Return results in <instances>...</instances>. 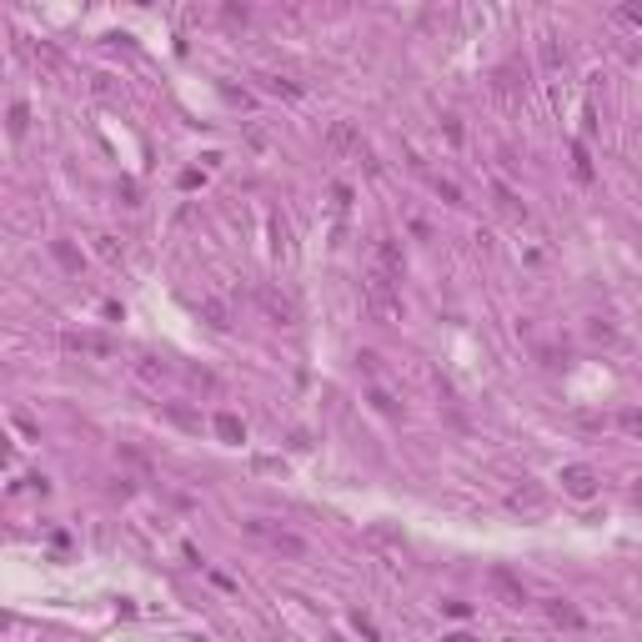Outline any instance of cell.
<instances>
[{
    "instance_id": "1",
    "label": "cell",
    "mask_w": 642,
    "mask_h": 642,
    "mask_svg": "<svg viewBox=\"0 0 642 642\" xmlns=\"http://www.w3.org/2000/svg\"><path fill=\"white\" fill-rule=\"evenodd\" d=\"M367 306H372V316H382V321H401V297H396V281H386V276H367Z\"/></svg>"
},
{
    "instance_id": "2",
    "label": "cell",
    "mask_w": 642,
    "mask_h": 642,
    "mask_svg": "<svg viewBox=\"0 0 642 642\" xmlns=\"http://www.w3.org/2000/svg\"><path fill=\"white\" fill-rule=\"evenodd\" d=\"M372 271H377V276H386V281H401L406 256H401V246H396L391 236H377V241H372Z\"/></svg>"
},
{
    "instance_id": "3",
    "label": "cell",
    "mask_w": 642,
    "mask_h": 642,
    "mask_svg": "<svg viewBox=\"0 0 642 642\" xmlns=\"http://www.w3.org/2000/svg\"><path fill=\"white\" fill-rule=\"evenodd\" d=\"M246 532H251V537H261V542H271V547H276V552H286V557H306V542H302V537H291V532L271 527V522H261V517H256V522H246Z\"/></svg>"
},
{
    "instance_id": "4",
    "label": "cell",
    "mask_w": 642,
    "mask_h": 642,
    "mask_svg": "<svg viewBox=\"0 0 642 642\" xmlns=\"http://www.w3.org/2000/svg\"><path fill=\"white\" fill-rule=\"evenodd\" d=\"M557 482H562V492L577 497V502H587V497L597 492V472H592V466H582V462L562 466V477H557Z\"/></svg>"
},
{
    "instance_id": "5",
    "label": "cell",
    "mask_w": 642,
    "mask_h": 642,
    "mask_svg": "<svg viewBox=\"0 0 642 642\" xmlns=\"http://www.w3.org/2000/svg\"><path fill=\"white\" fill-rule=\"evenodd\" d=\"M487 577H492V592H497L507 607H522V602H527V587H522V582L512 577V567H492Z\"/></svg>"
},
{
    "instance_id": "6",
    "label": "cell",
    "mask_w": 642,
    "mask_h": 642,
    "mask_svg": "<svg viewBox=\"0 0 642 642\" xmlns=\"http://www.w3.org/2000/svg\"><path fill=\"white\" fill-rule=\"evenodd\" d=\"M211 432H216L221 442H231V447L246 442V422H241L236 412H216V417H211Z\"/></svg>"
},
{
    "instance_id": "7",
    "label": "cell",
    "mask_w": 642,
    "mask_h": 642,
    "mask_svg": "<svg viewBox=\"0 0 642 642\" xmlns=\"http://www.w3.org/2000/svg\"><path fill=\"white\" fill-rule=\"evenodd\" d=\"M66 352H96V357H115V346L110 341H101V336H66Z\"/></svg>"
},
{
    "instance_id": "8",
    "label": "cell",
    "mask_w": 642,
    "mask_h": 642,
    "mask_svg": "<svg viewBox=\"0 0 642 642\" xmlns=\"http://www.w3.org/2000/svg\"><path fill=\"white\" fill-rule=\"evenodd\" d=\"M547 617H552L557 627H572V632L582 627V612H577V607H567L562 597H552V602H547Z\"/></svg>"
},
{
    "instance_id": "9",
    "label": "cell",
    "mask_w": 642,
    "mask_h": 642,
    "mask_svg": "<svg viewBox=\"0 0 642 642\" xmlns=\"http://www.w3.org/2000/svg\"><path fill=\"white\" fill-rule=\"evenodd\" d=\"M261 311L276 321V326H286L291 321V302H281V297H271V291H261Z\"/></svg>"
},
{
    "instance_id": "10",
    "label": "cell",
    "mask_w": 642,
    "mask_h": 642,
    "mask_svg": "<svg viewBox=\"0 0 642 642\" xmlns=\"http://www.w3.org/2000/svg\"><path fill=\"white\" fill-rule=\"evenodd\" d=\"M331 151H362V136L341 121V126H331Z\"/></svg>"
},
{
    "instance_id": "11",
    "label": "cell",
    "mask_w": 642,
    "mask_h": 642,
    "mask_svg": "<svg viewBox=\"0 0 642 642\" xmlns=\"http://www.w3.org/2000/svg\"><path fill=\"white\" fill-rule=\"evenodd\" d=\"M266 91H271V96H286V101H297V96H302V86H297V81H286V76H266Z\"/></svg>"
},
{
    "instance_id": "12",
    "label": "cell",
    "mask_w": 642,
    "mask_h": 642,
    "mask_svg": "<svg viewBox=\"0 0 642 642\" xmlns=\"http://www.w3.org/2000/svg\"><path fill=\"white\" fill-rule=\"evenodd\" d=\"M542 502H547V497H542L537 487H522V492H512V507H527V512H542Z\"/></svg>"
},
{
    "instance_id": "13",
    "label": "cell",
    "mask_w": 642,
    "mask_h": 642,
    "mask_svg": "<svg viewBox=\"0 0 642 642\" xmlns=\"http://www.w3.org/2000/svg\"><path fill=\"white\" fill-rule=\"evenodd\" d=\"M166 417L176 422V427H186V432H201V417H196V412H186V406H166Z\"/></svg>"
},
{
    "instance_id": "14",
    "label": "cell",
    "mask_w": 642,
    "mask_h": 642,
    "mask_svg": "<svg viewBox=\"0 0 642 642\" xmlns=\"http://www.w3.org/2000/svg\"><path fill=\"white\" fill-rule=\"evenodd\" d=\"M201 316H206L211 326H221V331L231 326V321H226V306H221V302H201Z\"/></svg>"
},
{
    "instance_id": "15",
    "label": "cell",
    "mask_w": 642,
    "mask_h": 642,
    "mask_svg": "<svg viewBox=\"0 0 642 642\" xmlns=\"http://www.w3.org/2000/svg\"><path fill=\"white\" fill-rule=\"evenodd\" d=\"M50 251H55V261H61V266H66V271H81V256H76V251H71V246H66V241H55V246H50Z\"/></svg>"
},
{
    "instance_id": "16",
    "label": "cell",
    "mask_w": 642,
    "mask_h": 642,
    "mask_svg": "<svg viewBox=\"0 0 642 642\" xmlns=\"http://www.w3.org/2000/svg\"><path fill=\"white\" fill-rule=\"evenodd\" d=\"M617 427H622L627 437H642V412H622V417H617Z\"/></svg>"
},
{
    "instance_id": "17",
    "label": "cell",
    "mask_w": 642,
    "mask_h": 642,
    "mask_svg": "<svg viewBox=\"0 0 642 642\" xmlns=\"http://www.w3.org/2000/svg\"><path fill=\"white\" fill-rule=\"evenodd\" d=\"M572 161H577V176H582V181H592V161H587V151L572 146Z\"/></svg>"
},
{
    "instance_id": "18",
    "label": "cell",
    "mask_w": 642,
    "mask_h": 642,
    "mask_svg": "<svg viewBox=\"0 0 642 642\" xmlns=\"http://www.w3.org/2000/svg\"><path fill=\"white\" fill-rule=\"evenodd\" d=\"M96 251H101L105 261H115V256H121V246H115V236H96Z\"/></svg>"
},
{
    "instance_id": "19",
    "label": "cell",
    "mask_w": 642,
    "mask_h": 642,
    "mask_svg": "<svg viewBox=\"0 0 642 642\" xmlns=\"http://www.w3.org/2000/svg\"><path fill=\"white\" fill-rule=\"evenodd\" d=\"M442 612H447V617H466V612H472V602H462V597H452V602H442Z\"/></svg>"
},
{
    "instance_id": "20",
    "label": "cell",
    "mask_w": 642,
    "mask_h": 642,
    "mask_svg": "<svg viewBox=\"0 0 642 642\" xmlns=\"http://www.w3.org/2000/svg\"><path fill=\"white\" fill-rule=\"evenodd\" d=\"M11 131H16V136H21V131H25V105H21V101H16V105H11Z\"/></svg>"
},
{
    "instance_id": "21",
    "label": "cell",
    "mask_w": 642,
    "mask_h": 642,
    "mask_svg": "<svg viewBox=\"0 0 642 642\" xmlns=\"http://www.w3.org/2000/svg\"><path fill=\"white\" fill-rule=\"evenodd\" d=\"M372 401H377V406H382V412H396V401H391V391H382V386H377V391H372Z\"/></svg>"
},
{
    "instance_id": "22",
    "label": "cell",
    "mask_w": 642,
    "mask_h": 642,
    "mask_svg": "<svg viewBox=\"0 0 642 642\" xmlns=\"http://www.w3.org/2000/svg\"><path fill=\"white\" fill-rule=\"evenodd\" d=\"M437 191H442V201H452V206H457V201H462V191H457V186H452V181H437Z\"/></svg>"
},
{
    "instance_id": "23",
    "label": "cell",
    "mask_w": 642,
    "mask_h": 642,
    "mask_svg": "<svg viewBox=\"0 0 642 642\" xmlns=\"http://www.w3.org/2000/svg\"><path fill=\"white\" fill-rule=\"evenodd\" d=\"M357 632H362L367 642H377V627H372V617H362V612H357Z\"/></svg>"
},
{
    "instance_id": "24",
    "label": "cell",
    "mask_w": 642,
    "mask_h": 642,
    "mask_svg": "<svg viewBox=\"0 0 642 642\" xmlns=\"http://www.w3.org/2000/svg\"><path fill=\"white\" fill-rule=\"evenodd\" d=\"M617 16H622V21H632V25H642V11H637V6H622Z\"/></svg>"
},
{
    "instance_id": "25",
    "label": "cell",
    "mask_w": 642,
    "mask_h": 642,
    "mask_svg": "<svg viewBox=\"0 0 642 642\" xmlns=\"http://www.w3.org/2000/svg\"><path fill=\"white\" fill-rule=\"evenodd\" d=\"M442 642H477L472 632H452V637H442Z\"/></svg>"
},
{
    "instance_id": "26",
    "label": "cell",
    "mask_w": 642,
    "mask_h": 642,
    "mask_svg": "<svg viewBox=\"0 0 642 642\" xmlns=\"http://www.w3.org/2000/svg\"><path fill=\"white\" fill-rule=\"evenodd\" d=\"M331 642H346V637H331Z\"/></svg>"
}]
</instances>
